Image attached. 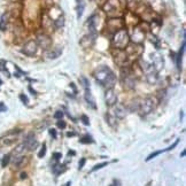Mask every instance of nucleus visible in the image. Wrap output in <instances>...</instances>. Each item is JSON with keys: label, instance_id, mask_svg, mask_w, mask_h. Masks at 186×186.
<instances>
[{"label": "nucleus", "instance_id": "1", "mask_svg": "<svg viewBox=\"0 0 186 186\" xmlns=\"http://www.w3.org/2000/svg\"><path fill=\"white\" fill-rule=\"evenodd\" d=\"M94 78L99 84L107 89H113L116 82V77L114 72L109 69L108 67L102 66L94 71Z\"/></svg>", "mask_w": 186, "mask_h": 186}, {"label": "nucleus", "instance_id": "2", "mask_svg": "<svg viewBox=\"0 0 186 186\" xmlns=\"http://www.w3.org/2000/svg\"><path fill=\"white\" fill-rule=\"evenodd\" d=\"M155 106H156V101H155L154 98L147 96L141 102H139V109H138V111H140V115L146 116L154 110Z\"/></svg>", "mask_w": 186, "mask_h": 186}, {"label": "nucleus", "instance_id": "3", "mask_svg": "<svg viewBox=\"0 0 186 186\" xmlns=\"http://www.w3.org/2000/svg\"><path fill=\"white\" fill-rule=\"evenodd\" d=\"M113 44H114L115 47L120 48V50H122V48H124L125 46L128 45L129 36L124 29H121V30L116 31L115 36H114V38H113Z\"/></svg>", "mask_w": 186, "mask_h": 186}, {"label": "nucleus", "instance_id": "4", "mask_svg": "<svg viewBox=\"0 0 186 186\" xmlns=\"http://www.w3.org/2000/svg\"><path fill=\"white\" fill-rule=\"evenodd\" d=\"M19 133H20V130L8 132L6 136H4V137L0 139V146H8V145L14 144V142L16 141V139H17V135H19Z\"/></svg>", "mask_w": 186, "mask_h": 186}, {"label": "nucleus", "instance_id": "5", "mask_svg": "<svg viewBox=\"0 0 186 186\" xmlns=\"http://www.w3.org/2000/svg\"><path fill=\"white\" fill-rule=\"evenodd\" d=\"M37 50H38V44H37V41H35V40H30V41H28L24 47L22 48V52L28 55V56H31V55H35L36 53H37Z\"/></svg>", "mask_w": 186, "mask_h": 186}, {"label": "nucleus", "instance_id": "6", "mask_svg": "<svg viewBox=\"0 0 186 186\" xmlns=\"http://www.w3.org/2000/svg\"><path fill=\"white\" fill-rule=\"evenodd\" d=\"M105 101L106 105L111 107V106H115L117 102V94L115 93L114 89H107L106 93H105Z\"/></svg>", "mask_w": 186, "mask_h": 186}, {"label": "nucleus", "instance_id": "7", "mask_svg": "<svg viewBox=\"0 0 186 186\" xmlns=\"http://www.w3.org/2000/svg\"><path fill=\"white\" fill-rule=\"evenodd\" d=\"M152 66H153V68H154V70L157 72V71H160L162 68H163V59L161 56L160 54H157V53H154V54H152Z\"/></svg>", "mask_w": 186, "mask_h": 186}, {"label": "nucleus", "instance_id": "8", "mask_svg": "<svg viewBox=\"0 0 186 186\" xmlns=\"http://www.w3.org/2000/svg\"><path fill=\"white\" fill-rule=\"evenodd\" d=\"M129 109L123 106V105H116L114 109H113V115L117 117V118H124L125 116L128 115Z\"/></svg>", "mask_w": 186, "mask_h": 186}, {"label": "nucleus", "instance_id": "9", "mask_svg": "<svg viewBox=\"0 0 186 186\" xmlns=\"http://www.w3.org/2000/svg\"><path fill=\"white\" fill-rule=\"evenodd\" d=\"M23 144H24L26 148H28V149H30V151L35 149V147L37 146V139H36L35 135H33V133L28 135V137L26 138V140H24Z\"/></svg>", "mask_w": 186, "mask_h": 186}, {"label": "nucleus", "instance_id": "10", "mask_svg": "<svg viewBox=\"0 0 186 186\" xmlns=\"http://www.w3.org/2000/svg\"><path fill=\"white\" fill-rule=\"evenodd\" d=\"M178 142H179V139H177V140L173 142L171 146H169V147H167L166 149H162V151H156V152H154V153H152V154L148 155V157L146 159V161H151L152 159H154L155 156H157V155L162 154V153H166V152H169V151H171V149H173V148L176 147L177 145H178Z\"/></svg>", "mask_w": 186, "mask_h": 186}, {"label": "nucleus", "instance_id": "11", "mask_svg": "<svg viewBox=\"0 0 186 186\" xmlns=\"http://www.w3.org/2000/svg\"><path fill=\"white\" fill-rule=\"evenodd\" d=\"M94 39H96V37L92 36V35H90V36H85V37H83L82 40H81V45L83 46L84 48L91 47V46L93 45V43H94Z\"/></svg>", "mask_w": 186, "mask_h": 186}, {"label": "nucleus", "instance_id": "12", "mask_svg": "<svg viewBox=\"0 0 186 186\" xmlns=\"http://www.w3.org/2000/svg\"><path fill=\"white\" fill-rule=\"evenodd\" d=\"M84 98H85V101L87 102V105L90 106L91 108L96 109V102H94V99H93V96H92V93H91L90 89H86V90H85Z\"/></svg>", "mask_w": 186, "mask_h": 186}, {"label": "nucleus", "instance_id": "13", "mask_svg": "<svg viewBox=\"0 0 186 186\" xmlns=\"http://www.w3.org/2000/svg\"><path fill=\"white\" fill-rule=\"evenodd\" d=\"M146 79H147V82L149 84H155L157 82V72L154 69L146 72Z\"/></svg>", "mask_w": 186, "mask_h": 186}, {"label": "nucleus", "instance_id": "14", "mask_svg": "<svg viewBox=\"0 0 186 186\" xmlns=\"http://www.w3.org/2000/svg\"><path fill=\"white\" fill-rule=\"evenodd\" d=\"M38 44L41 46L43 48H48V47L51 46L52 41L47 36H40L38 38Z\"/></svg>", "mask_w": 186, "mask_h": 186}, {"label": "nucleus", "instance_id": "15", "mask_svg": "<svg viewBox=\"0 0 186 186\" xmlns=\"http://www.w3.org/2000/svg\"><path fill=\"white\" fill-rule=\"evenodd\" d=\"M184 51H185V40L183 41L181 48H180L179 53H178V55H177V59H176V64H177V68H178V69H180V63H181V58H183Z\"/></svg>", "mask_w": 186, "mask_h": 186}, {"label": "nucleus", "instance_id": "16", "mask_svg": "<svg viewBox=\"0 0 186 186\" xmlns=\"http://www.w3.org/2000/svg\"><path fill=\"white\" fill-rule=\"evenodd\" d=\"M52 170H53V172L55 173V175H60V173H62L66 171V166H64V164H59V163H56L55 166H53Z\"/></svg>", "mask_w": 186, "mask_h": 186}, {"label": "nucleus", "instance_id": "17", "mask_svg": "<svg viewBox=\"0 0 186 186\" xmlns=\"http://www.w3.org/2000/svg\"><path fill=\"white\" fill-rule=\"evenodd\" d=\"M83 11H84V2L78 0V7H77V17L81 19L82 15H83Z\"/></svg>", "mask_w": 186, "mask_h": 186}, {"label": "nucleus", "instance_id": "18", "mask_svg": "<svg viewBox=\"0 0 186 186\" xmlns=\"http://www.w3.org/2000/svg\"><path fill=\"white\" fill-rule=\"evenodd\" d=\"M7 14H4L2 17H1V21H0V29L1 30H6V26H7Z\"/></svg>", "mask_w": 186, "mask_h": 186}, {"label": "nucleus", "instance_id": "19", "mask_svg": "<svg viewBox=\"0 0 186 186\" xmlns=\"http://www.w3.org/2000/svg\"><path fill=\"white\" fill-rule=\"evenodd\" d=\"M81 142L82 144H92V142H94V140L92 139V137L91 136H89V135H86V136H84L83 138L81 139Z\"/></svg>", "mask_w": 186, "mask_h": 186}, {"label": "nucleus", "instance_id": "20", "mask_svg": "<svg viewBox=\"0 0 186 186\" xmlns=\"http://www.w3.org/2000/svg\"><path fill=\"white\" fill-rule=\"evenodd\" d=\"M79 81H81V83H82V86L84 87V90H86V89H90V83H89L87 78L81 77V78H79Z\"/></svg>", "mask_w": 186, "mask_h": 186}, {"label": "nucleus", "instance_id": "21", "mask_svg": "<svg viewBox=\"0 0 186 186\" xmlns=\"http://www.w3.org/2000/svg\"><path fill=\"white\" fill-rule=\"evenodd\" d=\"M106 118H107V122H108L109 124L111 125V127H115L116 124H115V123H114V121H115V120H116L115 116H114V115L111 116V115H110V114H108V115H106Z\"/></svg>", "mask_w": 186, "mask_h": 186}, {"label": "nucleus", "instance_id": "22", "mask_svg": "<svg viewBox=\"0 0 186 186\" xmlns=\"http://www.w3.org/2000/svg\"><path fill=\"white\" fill-rule=\"evenodd\" d=\"M11 161V155H5L2 157V161H1V167H7V164L9 163Z\"/></svg>", "mask_w": 186, "mask_h": 186}, {"label": "nucleus", "instance_id": "23", "mask_svg": "<svg viewBox=\"0 0 186 186\" xmlns=\"http://www.w3.org/2000/svg\"><path fill=\"white\" fill-rule=\"evenodd\" d=\"M61 54V51L58 50V51H53V52H50L48 53V58L50 59H56Z\"/></svg>", "mask_w": 186, "mask_h": 186}, {"label": "nucleus", "instance_id": "24", "mask_svg": "<svg viewBox=\"0 0 186 186\" xmlns=\"http://www.w3.org/2000/svg\"><path fill=\"white\" fill-rule=\"evenodd\" d=\"M24 148H26L24 144H21V145H19V146L16 147V149L14 151V153H15V154H20L21 152H23V151H24Z\"/></svg>", "mask_w": 186, "mask_h": 186}, {"label": "nucleus", "instance_id": "25", "mask_svg": "<svg viewBox=\"0 0 186 186\" xmlns=\"http://www.w3.org/2000/svg\"><path fill=\"white\" fill-rule=\"evenodd\" d=\"M108 163L107 162H102V163H100V164H96V167L93 168L92 170H91V172H93V171H96V170H99V169H101V168H103V167H106Z\"/></svg>", "mask_w": 186, "mask_h": 186}, {"label": "nucleus", "instance_id": "26", "mask_svg": "<svg viewBox=\"0 0 186 186\" xmlns=\"http://www.w3.org/2000/svg\"><path fill=\"white\" fill-rule=\"evenodd\" d=\"M64 21H63V17H59L58 20H55V26L56 28H61V26H63Z\"/></svg>", "mask_w": 186, "mask_h": 186}, {"label": "nucleus", "instance_id": "27", "mask_svg": "<svg viewBox=\"0 0 186 186\" xmlns=\"http://www.w3.org/2000/svg\"><path fill=\"white\" fill-rule=\"evenodd\" d=\"M45 154H46V144H44L41 149H40V152L38 153V157H43Z\"/></svg>", "mask_w": 186, "mask_h": 186}, {"label": "nucleus", "instance_id": "28", "mask_svg": "<svg viewBox=\"0 0 186 186\" xmlns=\"http://www.w3.org/2000/svg\"><path fill=\"white\" fill-rule=\"evenodd\" d=\"M62 117H63V111H61V110H59L54 114V118H56V120H61Z\"/></svg>", "mask_w": 186, "mask_h": 186}, {"label": "nucleus", "instance_id": "29", "mask_svg": "<svg viewBox=\"0 0 186 186\" xmlns=\"http://www.w3.org/2000/svg\"><path fill=\"white\" fill-rule=\"evenodd\" d=\"M20 99L22 100V102L24 103V105H28V102H29V100H28V96H26V94H20Z\"/></svg>", "mask_w": 186, "mask_h": 186}, {"label": "nucleus", "instance_id": "30", "mask_svg": "<svg viewBox=\"0 0 186 186\" xmlns=\"http://www.w3.org/2000/svg\"><path fill=\"white\" fill-rule=\"evenodd\" d=\"M82 121L85 125H90V120H89V117L86 115H82Z\"/></svg>", "mask_w": 186, "mask_h": 186}, {"label": "nucleus", "instance_id": "31", "mask_svg": "<svg viewBox=\"0 0 186 186\" xmlns=\"http://www.w3.org/2000/svg\"><path fill=\"white\" fill-rule=\"evenodd\" d=\"M56 125H58V128L64 129L66 128V122H64V121H61V120H59L58 123H56Z\"/></svg>", "mask_w": 186, "mask_h": 186}, {"label": "nucleus", "instance_id": "32", "mask_svg": "<svg viewBox=\"0 0 186 186\" xmlns=\"http://www.w3.org/2000/svg\"><path fill=\"white\" fill-rule=\"evenodd\" d=\"M85 162H86V160H85V159H82V160L79 161V163H78V169H79V170H81V169L84 167Z\"/></svg>", "mask_w": 186, "mask_h": 186}, {"label": "nucleus", "instance_id": "33", "mask_svg": "<svg viewBox=\"0 0 186 186\" xmlns=\"http://www.w3.org/2000/svg\"><path fill=\"white\" fill-rule=\"evenodd\" d=\"M53 157H54V160L59 161L62 157V155H61V153H54V154H53Z\"/></svg>", "mask_w": 186, "mask_h": 186}, {"label": "nucleus", "instance_id": "34", "mask_svg": "<svg viewBox=\"0 0 186 186\" xmlns=\"http://www.w3.org/2000/svg\"><path fill=\"white\" fill-rule=\"evenodd\" d=\"M6 110H7L6 106H5L4 103H0V113H1V111H6Z\"/></svg>", "mask_w": 186, "mask_h": 186}, {"label": "nucleus", "instance_id": "35", "mask_svg": "<svg viewBox=\"0 0 186 186\" xmlns=\"http://www.w3.org/2000/svg\"><path fill=\"white\" fill-rule=\"evenodd\" d=\"M50 133L53 136V138H56V131H55L54 129H51V130H50Z\"/></svg>", "mask_w": 186, "mask_h": 186}, {"label": "nucleus", "instance_id": "36", "mask_svg": "<svg viewBox=\"0 0 186 186\" xmlns=\"http://www.w3.org/2000/svg\"><path fill=\"white\" fill-rule=\"evenodd\" d=\"M26 177V172H22V173H21V179H24Z\"/></svg>", "mask_w": 186, "mask_h": 186}, {"label": "nucleus", "instance_id": "37", "mask_svg": "<svg viewBox=\"0 0 186 186\" xmlns=\"http://www.w3.org/2000/svg\"><path fill=\"white\" fill-rule=\"evenodd\" d=\"M77 1H78V0H77Z\"/></svg>", "mask_w": 186, "mask_h": 186}]
</instances>
